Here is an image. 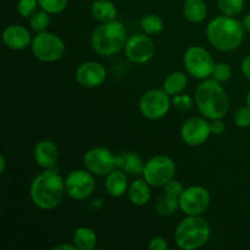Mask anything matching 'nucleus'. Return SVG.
<instances>
[{
    "mask_svg": "<svg viewBox=\"0 0 250 250\" xmlns=\"http://www.w3.org/2000/svg\"><path fill=\"white\" fill-rule=\"evenodd\" d=\"M127 173L121 170H114L106 176L105 180V189L107 194L112 198H121L128 192V178Z\"/></svg>",
    "mask_w": 250,
    "mask_h": 250,
    "instance_id": "19",
    "label": "nucleus"
},
{
    "mask_svg": "<svg viewBox=\"0 0 250 250\" xmlns=\"http://www.w3.org/2000/svg\"><path fill=\"white\" fill-rule=\"evenodd\" d=\"M168 248V244L165 238L163 237H154L149 242V249L151 250H166Z\"/></svg>",
    "mask_w": 250,
    "mask_h": 250,
    "instance_id": "35",
    "label": "nucleus"
},
{
    "mask_svg": "<svg viewBox=\"0 0 250 250\" xmlns=\"http://www.w3.org/2000/svg\"><path fill=\"white\" fill-rule=\"evenodd\" d=\"M217 4L224 15L236 16L243 10L244 0H217Z\"/></svg>",
    "mask_w": 250,
    "mask_h": 250,
    "instance_id": "28",
    "label": "nucleus"
},
{
    "mask_svg": "<svg viewBox=\"0 0 250 250\" xmlns=\"http://www.w3.org/2000/svg\"><path fill=\"white\" fill-rule=\"evenodd\" d=\"M172 104L178 111L181 112H187L189 110H192L193 105H194V100L190 95L188 94H177V95H173L172 97Z\"/></svg>",
    "mask_w": 250,
    "mask_h": 250,
    "instance_id": "31",
    "label": "nucleus"
},
{
    "mask_svg": "<svg viewBox=\"0 0 250 250\" xmlns=\"http://www.w3.org/2000/svg\"><path fill=\"white\" fill-rule=\"evenodd\" d=\"M75 78L80 85L84 88H97L106 81V68L97 61H87L81 63L75 72Z\"/></svg>",
    "mask_w": 250,
    "mask_h": 250,
    "instance_id": "15",
    "label": "nucleus"
},
{
    "mask_svg": "<svg viewBox=\"0 0 250 250\" xmlns=\"http://www.w3.org/2000/svg\"><path fill=\"white\" fill-rule=\"evenodd\" d=\"M127 29L120 21L103 22L93 31L90 44L93 50L102 56H111L125 49Z\"/></svg>",
    "mask_w": 250,
    "mask_h": 250,
    "instance_id": "4",
    "label": "nucleus"
},
{
    "mask_svg": "<svg viewBox=\"0 0 250 250\" xmlns=\"http://www.w3.org/2000/svg\"><path fill=\"white\" fill-rule=\"evenodd\" d=\"M183 190H185V187H183L182 183H181L180 181L175 180V178L164 186V193H167V194L173 195V197L180 198L181 194L183 193Z\"/></svg>",
    "mask_w": 250,
    "mask_h": 250,
    "instance_id": "34",
    "label": "nucleus"
},
{
    "mask_svg": "<svg viewBox=\"0 0 250 250\" xmlns=\"http://www.w3.org/2000/svg\"><path fill=\"white\" fill-rule=\"evenodd\" d=\"M49 12L45 10H37L31 17H29V24L31 28L33 29L36 33H41V32H45L46 28L50 24V16Z\"/></svg>",
    "mask_w": 250,
    "mask_h": 250,
    "instance_id": "27",
    "label": "nucleus"
},
{
    "mask_svg": "<svg viewBox=\"0 0 250 250\" xmlns=\"http://www.w3.org/2000/svg\"><path fill=\"white\" fill-rule=\"evenodd\" d=\"M226 126H225L224 121L222 119H216V120H211L210 122V129H211V134H221L222 132L225 131Z\"/></svg>",
    "mask_w": 250,
    "mask_h": 250,
    "instance_id": "36",
    "label": "nucleus"
},
{
    "mask_svg": "<svg viewBox=\"0 0 250 250\" xmlns=\"http://www.w3.org/2000/svg\"><path fill=\"white\" fill-rule=\"evenodd\" d=\"M143 178L151 187H164L176 176V163L166 155H156L144 165Z\"/></svg>",
    "mask_w": 250,
    "mask_h": 250,
    "instance_id": "7",
    "label": "nucleus"
},
{
    "mask_svg": "<svg viewBox=\"0 0 250 250\" xmlns=\"http://www.w3.org/2000/svg\"><path fill=\"white\" fill-rule=\"evenodd\" d=\"M66 194L73 200H85L95 189V180L88 170H75L68 173L65 180Z\"/></svg>",
    "mask_w": 250,
    "mask_h": 250,
    "instance_id": "11",
    "label": "nucleus"
},
{
    "mask_svg": "<svg viewBox=\"0 0 250 250\" xmlns=\"http://www.w3.org/2000/svg\"><path fill=\"white\" fill-rule=\"evenodd\" d=\"M142 31L148 36H156L160 34L164 29V21L159 15L148 14L143 16L139 21Z\"/></svg>",
    "mask_w": 250,
    "mask_h": 250,
    "instance_id": "26",
    "label": "nucleus"
},
{
    "mask_svg": "<svg viewBox=\"0 0 250 250\" xmlns=\"http://www.w3.org/2000/svg\"><path fill=\"white\" fill-rule=\"evenodd\" d=\"M211 197L207 188L192 186L183 190L180 197V210L187 216H202L210 207Z\"/></svg>",
    "mask_w": 250,
    "mask_h": 250,
    "instance_id": "10",
    "label": "nucleus"
},
{
    "mask_svg": "<svg viewBox=\"0 0 250 250\" xmlns=\"http://www.w3.org/2000/svg\"><path fill=\"white\" fill-rule=\"evenodd\" d=\"M72 242L78 250H93L97 247L98 238L92 229L87 226H81L73 233Z\"/></svg>",
    "mask_w": 250,
    "mask_h": 250,
    "instance_id": "22",
    "label": "nucleus"
},
{
    "mask_svg": "<svg viewBox=\"0 0 250 250\" xmlns=\"http://www.w3.org/2000/svg\"><path fill=\"white\" fill-rule=\"evenodd\" d=\"M244 26L233 16H217L209 22L207 36L210 44L220 51H233L244 39Z\"/></svg>",
    "mask_w": 250,
    "mask_h": 250,
    "instance_id": "2",
    "label": "nucleus"
},
{
    "mask_svg": "<svg viewBox=\"0 0 250 250\" xmlns=\"http://www.w3.org/2000/svg\"><path fill=\"white\" fill-rule=\"evenodd\" d=\"M180 134L181 139L188 146H202L209 139L210 134H211L210 122H208L204 116L190 117L183 122V125L181 126Z\"/></svg>",
    "mask_w": 250,
    "mask_h": 250,
    "instance_id": "14",
    "label": "nucleus"
},
{
    "mask_svg": "<svg viewBox=\"0 0 250 250\" xmlns=\"http://www.w3.org/2000/svg\"><path fill=\"white\" fill-rule=\"evenodd\" d=\"M33 158L37 165L42 168H51L59 159V149L54 142L43 139L36 144Z\"/></svg>",
    "mask_w": 250,
    "mask_h": 250,
    "instance_id": "17",
    "label": "nucleus"
},
{
    "mask_svg": "<svg viewBox=\"0 0 250 250\" xmlns=\"http://www.w3.org/2000/svg\"><path fill=\"white\" fill-rule=\"evenodd\" d=\"M195 104L208 120L224 119L229 109V99L224 87L214 78H207L195 88Z\"/></svg>",
    "mask_w": 250,
    "mask_h": 250,
    "instance_id": "3",
    "label": "nucleus"
},
{
    "mask_svg": "<svg viewBox=\"0 0 250 250\" xmlns=\"http://www.w3.org/2000/svg\"><path fill=\"white\" fill-rule=\"evenodd\" d=\"M234 124L239 128H247L250 126V106H242L234 112Z\"/></svg>",
    "mask_w": 250,
    "mask_h": 250,
    "instance_id": "33",
    "label": "nucleus"
},
{
    "mask_svg": "<svg viewBox=\"0 0 250 250\" xmlns=\"http://www.w3.org/2000/svg\"><path fill=\"white\" fill-rule=\"evenodd\" d=\"M241 71L244 75V77H247L248 80H250V55L246 56V58L243 59V61H242Z\"/></svg>",
    "mask_w": 250,
    "mask_h": 250,
    "instance_id": "37",
    "label": "nucleus"
},
{
    "mask_svg": "<svg viewBox=\"0 0 250 250\" xmlns=\"http://www.w3.org/2000/svg\"><path fill=\"white\" fill-rule=\"evenodd\" d=\"M38 5V0H19L16 6L17 14L23 19L31 17L37 11Z\"/></svg>",
    "mask_w": 250,
    "mask_h": 250,
    "instance_id": "30",
    "label": "nucleus"
},
{
    "mask_svg": "<svg viewBox=\"0 0 250 250\" xmlns=\"http://www.w3.org/2000/svg\"><path fill=\"white\" fill-rule=\"evenodd\" d=\"M246 103H247V105H248V106H250V89H249V92L247 93V97H246Z\"/></svg>",
    "mask_w": 250,
    "mask_h": 250,
    "instance_id": "41",
    "label": "nucleus"
},
{
    "mask_svg": "<svg viewBox=\"0 0 250 250\" xmlns=\"http://www.w3.org/2000/svg\"><path fill=\"white\" fill-rule=\"evenodd\" d=\"M5 168H6V160H5V156L0 155V173L5 172Z\"/></svg>",
    "mask_w": 250,
    "mask_h": 250,
    "instance_id": "40",
    "label": "nucleus"
},
{
    "mask_svg": "<svg viewBox=\"0 0 250 250\" xmlns=\"http://www.w3.org/2000/svg\"><path fill=\"white\" fill-rule=\"evenodd\" d=\"M211 236L209 222L202 216H187L181 220L175 231V241L180 249L194 250L202 248Z\"/></svg>",
    "mask_w": 250,
    "mask_h": 250,
    "instance_id": "5",
    "label": "nucleus"
},
{
    "mask_svg": "<svg viewBox=\"0 0 250 250\" xmlns=\"http://www.w3.org/2000/svg\"><path fill=\"white\" fill-rule=\"evenodd\" d=\"M92 15L102 23L114 21L117 16V9L110 0H95L92 4Z\"/></svg>",
    "mask_w": 250,
    "mask_h": 250,
    "instance_id": "23",
    "label": "nucleus"
},
{
    "mask_svg": "<svg viewBox=\"0 0 250 250\" xmlns=\"http://www.w3.org/2000/svg\"><path fill=\"white\" fill-rule=\"evenodd\" d=\"M65 194V180L51 168H45L37 175L29 187L32 202L42 210L55 209L62 202Z\"/></svg>",
    "mask_w": 250,
    "mask_h": 250,
    "instance_id": "1",
    "label": "nucleus"
},
{
    "mask_svg": "<svg viewBox=\"0 0 250 250\" xmlns=\"http://www.w3.org/2000/svg\"><path fill=\"white\" fill-rule=\"evenodd\" d=\"M212 78L216 80L217 82L222 83L229 81L232 77V68L231 66L225 62L215 63V67L212 70Z\"/></svg>",
    "mask_w": 250,
    "mask_h": 250,
    "instance_id": "32",
    "label": "nucleus"
},
{
    "mask_svg": "<svg viewBox=\"0 0 250 250\" xmlns=\"http://www.w3.org/2000/svg\"><path fill=\"white\" fill-rule=\"evenodd\" d=\"M183 15L192 23H200L207 19L208 7L204 0H186Z\"/></svg>",
    "mask_w": 250,
    "mask_h": 250,
    "instance_id": "21",
    "label": "nucleus"
},
{
    "mask_svg": "<svg viewBox=\"0 0 250 250\" xmlns=\"http://www.w3.org/2000/svg\"><path fill=\"white\" fill-rule=\"evenodd\" d=\"M170 95L164 89H150L139 99V111L148 120H160L167 115L171 107Z\"/></svg>",
    "mask_w": 250,
    "mask_h": 250,
    "instance_id": "9",
    "label": "nucleus"
},
{
    "mask_svg": "<svg viewBox=\"0 0 250 250\" xmlns=\"http://www.w3.org/2000/svg\"><path fill=\"white\" fill-rule=\"evenodd\" d=\"M54 250H61V249H66V250H76L77 248L75 247V244L73 246H71V244H67V243H62V244H58V246H55L53 248Z\"/></svg>",
    "mask_w": 250,
    "mask_h": 250,
    "instance_id": "38",
    "label": "nucleus"
},
{
    "mask_svg": "<svg viewBox=\"0 0 250 250\" xmlns=\"http://www.w3.org/2000/svg\"><path fill=\"white\" fill-rule=\"evenodd\" d=\"M144 163L139 155L133 151H125V153L116 155V167L124 171L128 176L138 177L143 175Z\"/></svg>",
    "mask_w": 250,
    "mask_h": 250,
    "instance_id": "18",
    "label": "nucleus"
},
{
    "mask_svg": "<svg viewBox=\"0 0 250 250\" xmlns=\"http://www.w3.org/2000/svg\"><path fill=\"white\" fill-rule=\"evenodd\" d=\"M32 53L34 58L43 62H55L65 54V43L51 32H41L32 39Z\"/></svg>",
    "mask_w": 250,
    "mask_h": 250,
    "instance_id": "6",
    "label": "nucleus"
},
{
    "mask_svg": "<svg viewBox=\"0 0 250 250\" xmlns=\"http://www.w3.org/2000/svg\"><path fill=\"white\" fill-rule=\"evenodd\" d=\"M2 42L12 50H23L32 44L31 32L23 26L11 24L2 32Z\"/></svg>",
    "mask_w": 250,
    "mask_h": 250,
    "instance_id": "16",
    "label": "nucleus"
},
{
    "mask_svg": "<svg viewBox=\"0 0 250 250\" xmlns=\"http://www.w3.org/2000/svg\"><path fill=\"white\" fill-rule=\"evenodd\" d=\"M183 65L192 77L197 80H207L212 75L215 61L207 49L194 45L186 50L183 55Z\"/></svg>",
    "mask_w": 250,
    "mask_h": 250,
    "instance_id": "8",
    "label": "nucleus"
},
{
    "mask_svg": "<svg viewBox=\"0 0 250 250\" xmlns=\"http://www.w3.org/2000/svg\"><path fill=\"white\" fill-rule=\"evenodd\" d=\"M39 6L50 15L60 14L67 7L68 0H38Z\"/></svg>",
    "mask_w": 250,
    "mask_h": 250,
    "instance_id": "29",
    "label": "nucleus"
},
{
    "mask_svg": "<svg viewBox=\"0 0 250 250\" xmlns=\"http://www.w3.org/2000/svg\"><path fill=\"white\" fill-rule=\"evenodd\" d=\"M180 209V198L164 193L156 203V212L160 216H171Z\"/></svg>",
    "mask_w": 250,
    "mask_h": 250,
    "instance_id": "25",
    "label": "nucleus"
},
{
    "mask_svg": "<svg viewBox=\"0 0 250 250\" xmlns=\"http://www.w3.org/2000/svg\"><path fill=\"white\" fill-rule=\"evenodd\" d=\"M187 76L182 71H175L171 72L167 77L164 80L163 83V89L167 93L170 97L177 95L183 93V90L187 87Z\"/></svg>",
    "mask_w": 250,
    "mask_h": 250,
    "instance_id": "24",
    "label": "nucleus"
},
{
    "mask_svg": "<svg viewBox=\"0 0 250 250\" xmlns=\"http://www.w3.org/2000/svg\"><path fill=\"white\" fill-rule=\"evenodd\" d=\"M83 164L85 168L98 176H107L116 170V155L104 146L90 148L83 156Z\"/></svg>",
    "mask_w": 250,
    "mask_h": 250,
    "instance_id": "12",
    "label": "nucleus"
},
{
    "mask_svg": "<svg viewBox=\"0 0 250 250\" xmlns=\"http://www.w3.org/2000/svg\"><path fill=\"white\" fill-rule=\"evenodd\" d=\"M151 186L146 182L144 178H137L133 182L129 185L128 195L129 202L132 203L136 207H142V205H146V203H149L151 198Z\"/></svg>",
    "mask_w": 250,
    "mask_h": 250,
    "instance_id": "20",
    "label": "nucleus"
},
{
    "mask_svg": "<svg viewBox=\"0 0 250 250\" xmlns=\"http://www.w3.org/2000/svg\"><path fill=\"white\" fill-rule=\"evenodd\" d=\"M242 23H243L244 29H246L247 32H249V33H250V14H247L246 16H244Z\"/></svg>",
    "mask_w": 250,
    "mask_h": 250,
    "instance_id": "39",
    "label": "nucleus"
},
{
    "mask_svg": "<svg viewBox=\"0 0 250 250\" xmlns=\"http://www.w3.org/2000/svg\"><path fill=\"white\" fill-rule=\"evenodd\" d=\"M155 44L148 34H134L131 36L125 45V54L133 63H146L155 55Z\"/></svg>",
    "mask_w": 250,
    "mask_h": 250,
    "instance_id": "13",
    "label": "nucleus"
}]
</instances>
